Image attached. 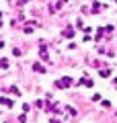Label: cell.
Here are the masks:
<instances>
[{
    "mask_svg": "<svg viewBox=\"0 0 117 123\" xmlns=\"http://www.w3.org/2000/svg\"><path fill=\"white\" fill-rule=\"evenodd\" d=\"M64 35H66V37H72V35H74V31H72V29H66V31H64Z\"/></svg>",
    "mask_w": 117,
    "mask_h": 123,
    "instance_id": "cell-1",
    "label": "cell"
}]
</instances>
